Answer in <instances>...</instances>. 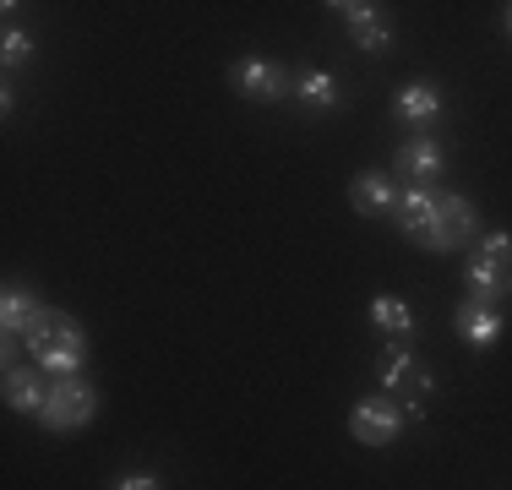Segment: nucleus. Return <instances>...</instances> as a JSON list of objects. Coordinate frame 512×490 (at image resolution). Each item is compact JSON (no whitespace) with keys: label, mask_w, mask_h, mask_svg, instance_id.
Wrapping results in <instances>:
<instances>
[{"label":"nucleus","mask_w":512,"mask_h":490,"mask_svg":"<svg viewBox=\"0 0 512 490\" xmlns=\"http://www.w3.org/2000/svg\"><path fill=\"white\" fill-rule=\"evenodd\" d=\"M22 343H28V360L44 365V371H55V376H77L82 360H88V338H82V327L66 322L60 311L44 316Z\"/></svg>","instance_id":"f257e3e1"},{"label":"nucleus","mask_w":512,"mask_h":490,"mask_svg":"<svg viewBox=\"0 0 512 490\" xmlns=\"http://www.w3.org/2000/svg\"><path fill=\"white\" fill-rule=\"evenodd\" d=\"M469 300L502 305L512 294V235H485L469 256Z\"/></svg>","instance_id":"f03ea898"},{"label":"nucleus","mask_w":512,"mask_h":490,"mask_svg":"<svg viewBox=\"0 0 512 490\" xmlns=\"http://www.w3.org/2000/svg\"><path fill=\"white\" fill-rule=\"evenodd\" d=\"M93 414H99V392L82 382V376H55L50 403H44L39 420L50 425V431H77V425L93 420Z\"/></svg>","instance_id":"7ed1b4c3"},{"label":"nucleus","mask_w":512,"mask_h":490,"mask_svg":"<svg viewBox=\"0 0 512 490\" xmlns=\"http://www.w3.org/2000/svg\"><path fill=\"white\" fill-rule=\"evenodd\" d=\"M447 158H442V142L431 137V131H414L409 142H398V158H393V175L404 180L409 191H436V180H442Z\"/></svg>","instance_id":"20e7f679"},{"label":"nucleus","mask_w":512,"mask_h":490,"mask_svg":"<svg viewBox=\"0 0 512 490\" xmlns=\"http://www.w3.org/2000/svg\"><path fill=\"white\" fill-rule=\"evenodd\" d=\"M393 218H398V229H404L409 245L442 256V213H436V191H404L398 207H393Z\"/></svg>","instance_id":"39448f33"},{"label":"nucleus","mask_w":512,"mask_h":490,"mask_svg":"<svg viewBox=\"0 0 512 490\" xmlns=\"http://www.w3.org/2000/svg\"><path fill=\"white\" fill-rule=\"evenodd\" d=\"M229 88L240 98H256V104H278V98L295 93V77H289L284 66H273V60H235L229 66Z\"/></svg>","instance_id":"423d86ee"},{"label":"nucleus","mask_w":512,"mask_h":490,"mask_svg":"<svg viewBox=\"0 0 512 490\" xmlns=\"http://www.w3.org/2000/svg\"><path fill=\"white\" fill-rule=\"evenodd\" d=\"M398 431H404V409H398V398H360L355 414H349V436L365 441V447H393Z\"/></svg>","instance_id":"0eeeda50"},{"label":"nucleus","mask_w":512,"mask_h":490,"mask_svg":"<svg viewBox=\"0 0 512 490\" xmlns=\"http://www.w3.org/2000/svg\"><path fill=\"white\" fill-rule=\"evenodd\" d=\"M333 11L344 17L349 39H355L360 49H371V55H387V49H393V33H387V22H382V6H365V0H333Z\"/></svg>","instance_id":"6e6552de"},{"label":"nucleus","mask_w":512,"mask_h":490,"mask_svg":"<svg viewBox=\"0 0 512 490\" xmlns=\"http://www.w3.org/2000/svg\"><path fill=\"white\" fill-rule=\"evenodd\" d=\"M436 213H442V256L458 251V245L474 240L480 229V213H474L469 196H453V191H436Z\"/></svg>","instance_id":"1a4fd4ad"},{"label":"nucleus","mask_w":512,"mask_h":490,"mask_svg":"<svg viewBox=\"0 0 512 490\" xmlns=\"http://www.w3.org/2000/svg\"><path fill=\"white\" fill-rule=\"evenodd\" d=\"M44 316H50V305H39V294H28V289H17V284L0 294V327H6V343L28 338Z\"/></svg>","instance_id":"9d476101"},{"label":"nucleus","mask_w":512,"mask_h":490,"mask_svg":"<svg viewBox=\"0 0 512 490\" xmlns=\"http://www.w3.org/2000/svg\"><path fill=\"white\" fill-rule=\"evenodd\" d=\"M453 327H458V338L469 343V349H491V343L502 338V311L485 305V300H463L458 316H453Z\"/></svg>","instance_id":"9b49d317"},{"label":"nucleus","mask_w":512,"mask_h":490,"mask_svg":"<svg viewBox=\"0 0 512 490\" xmlns=\"http://www.w3.org/2000/svg\"><path fill=\"white\" fill-rule=\"evenodd\" d=\"M349 202H355L365 218H382V213H393V207H398L393 175H382V169H365V175H355V186H349Z\"/></svg>","instance_id":"f8f14e48"},{"label":"nucleus","mask_w":512,"mask_h":490,"mask_svg":"<svg viewBox=\"0 0 512 490\" xmlns=\"http://www.w3.org/2000/svg\"><path fill=\"white\" fill-rule=\"evenodd\" d=\"M393 115L404 120V126H431L436 115H442V93L431 88V82H409L404 93H398V104H393Z\"/></svg>","instance_id":"ddd939ff"},{"label":"nucleus","mask_w":512,"mask_h":490,"mask_svg":"<svg viewBox=\"0 0 512 490\" xmlns=\"http://www.w3.org/2000/svg\"><path fill=\"white\" fill-rule=\"evenodd\" d=\"M6 403H11L17 414H44L50 387H44L39 376L28 371V365H6Z\"/></svg>","instance_id":"4468645a"},{"label":"nucleus","mask_w":512,"mask_h":490,"mask_svg":"<svg viewBox=\"0 0 512 490\" xmlns=\"http://www.w3.org/2000/svg\"><path fill=\"white\" fill-rule=\"evenodd\" d=\"M371 322H376V333H387V338H409L414 333V311L404 300H393V294H376L371 300Z\"/></svg>","instance_id":"2eb2a0df"},{"label":"nucleus","mask_w":512,"mask_h":490,"mask_svg":"<svg viewBox=\"0 0 512 490\" xmlns=\"http://www.w3.org/2000/svg\"><path fill=\"white\" fill-rule=\"evenodd\" d=\"M295 98H306L311 109H338L344 104V88H338V77H327V71H300Z\"/></svg>","instance_id":"dca6fc26"},{"label":"nucleus","mask_w":512,"mask_h":490,"mask_svg":"<svg viewBox=\"0 0 512 490\" xmlns=\"http://www.w3.org/2000/svg\"><path fill=\"white\" fill-rule=\"evenodd\" d=\"M28 55H33V39H28V33H17V28H6V39H0V60H6V66H22Z\"/></svg>","instance_id":"f3484780"},{"label":"nucleus","mask_w":512,"mask_h":490,"mask_svg":"<svg viewBox=\"0 0 512 490\" xmlns=\"http://www.w3.org/2000/svg\"><path fill=\"white\" fill-rule=\"evenodd\" d=\"M109 490H164V485H158L153 474H120V480L109 485Z\"/></svg>","instance_id":"a211bd4d"},{"label":"nucleus","mask_w":512,"mask_h":490,"mask_svg":"<svg viewBox=\"0 0 512 490\" xmlns=\"http://www.w3.org/2000/svg\"><path fill=\"white\" fill-rule=\"evenodd\" d=\"M507 33H512V6H507Z\"/></svg>","instance_id":"6ab92c4d"}]
</instances>
